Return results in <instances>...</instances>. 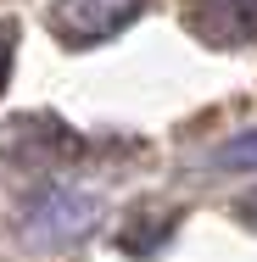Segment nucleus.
Masks as SVG:
<instances>
[{
  "mask_svg": "<svg viewBox=\"0 0 257 262\" xmlns=\"http://www.w3.org/2000/svg\"><path fill=\"white\" fill-rule=\"evenodd\" d=\"M11 61H17V23L0 17V95H6V84H11Z\"/></svg>",
  "mask_w": 257,
  "mask_h": 262,
  "instance_id": "obj_5",
  "label": "nucleus"
},
{
  "mask_svg": "<svg viewBox=\"0 0 257 262\" xmlns=\"http://www.w3.org/2000/svg\"><path fill=\"white\" fill-rule=\"evenodd\" d=\"M140 11H146V0H51L45 6V28H51L62 45L90 51V45L117 39Z\"/></svg>",
  "mask_w": 257,
  "mask_h": 262,
  "instance_id": "obj_1",
  "label": "nucleus"
},
{
  "mask_svg": "<svg viewBox=\"0 0 257 262\" xmlns=\"http://www.w3.org/2000/svg\"><path fill=\"white\" fill-rule=\"evenodd\" d=\"M185 28L207 45H257V0H190Z\"/></svg>",
  "mask_w": 257,
  "mask_h": 262,
  "instance_id": "obj_3",
  "label": "nucleus"
},
{
  "mask_svg": "<svg viewBox=\"0 0 257 262\" xmlns=\"http://www.w3.org/2000/svg\"><path fill=\"white\" fill-rule=\"evenodd\" d=\"M95 195H84V190H45V195H34L28 207H23V234L34 240V246H73V240H84L90 229H95Z\"/></svg>",
  "mask_w": 257,
  "mask_h": 262,
  "instance_id": "obj_2",
  "label": "nucleus"
},
{
  "mask_svg": "<svg viewBox=\"0 0 257 262\" xmlns=\"http://www.w3.org/2000/svg\"><path fill=\"white\" fill-rule=\"evenodd\" d=\"M241 223H252V229H257V195H246V201H241Z\"/></svg>",
  "mask_w": 257,
  "mask_h": 262,
  "instance_id": "obj_6",
  "label": "nucleus"
},
{
  "mask_svg": "<svg viewBox=\"0 0 257 262\" xmlns=\"http://www.w3.org/2000/svg\"><path fill=\"white\" fill-rule=\"evenodd\" d=\"M212 162H218V167H235V173H241V167H246V173H257V128H241L235 140H224Z\"/></svg>",
  "mask_w": 257,
  "mask_h": 262,
  "instance_id": "obj_4",
  "label": "nucleus"
}]
</instances>
